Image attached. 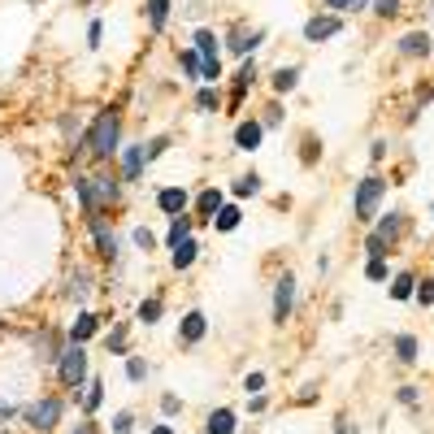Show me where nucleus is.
<instances>
[{"instance_id":"obj_1","label":"nucleus","mask_w":434,"mask_h":434,"mask_svg":"<svg viewBox=\"0 0 434 434\" xmlns=\"http://www.w3.org/2000/svg\"><path fill=\"white\" fill-rule=\"evenodd\" d=\"M118 135H122V118H118V108H104V113L96 118L91 135H87V152L96 161H108L118 152Z\"/></svg>"},{"instance_id":"obj_2","label":"nucleus","mask_w":434,"mask_h":434,"mask_svg":"<svg viewBox=\"0 0 434 434\" xmlns=\"http://www.w3.org/2000/svg\"><path fill=\"white\" fill-rule=\"evenodd\" d=\"M57 373H61V383L70 391H79L87 383V352H83V343H70V348L57 352Z\"/></svg>"},{"instance_id":"obj_3","label":"nucleus","mask_w":434,"mask_h":434,"mask_svg":"<svg viewBox=\"0 0 434 434\" xmlns=\"http://www.w3.org/2000/svg\"><path fill=\"white\" fill-rule=\"evenodd\" d=\"M383 196H387V183L378 178V174H369V178L356 183V217H360V222H373L378 200H383Z\"/></svg>"},{"instance_id":"obj_4","label":"nucleus","mask_w":434,"mask_h":434,"mask_svg":"<svg viewBox=\"0 0 434 434\" xmlns=\"http://www.w3.org/2000/svg\"><path fill=\"white\" fill-rule=\"evenodd\" d=\"M57 421H61V400H57V395L35 400V404L26 408V425H31V430H39V434L57 430Z\"/></svg>"},{"instance_id":"obj_5","label":"nucleus","mask_w":434,"mask_h":434,"mask_svg":"<svg viewBox=\"0 0 434 434\" xmlns=\"http://www.w3.org/2000/svg\"><path fill=\"white\" fill-rule=\"evenodd\" d=\"M87 226H91V239H96V252H100L104 261H113V256H118V235H113V231H108V222H104V217H100V213H91V217H87Z\"/></svg>"},{"instance_id":"obj_6","label":"nucleus","mask_w":434,"mask_h":434,"mask_svg":"<svg viewBox=\"0 0 434 434\" xmlns=\"http://www.w3.org/2000/svg\"><path fill=\"white\" fill-rule=\"evenodd\" d=\"M291 308H296V278H291V274H283V278H278V287H274V321L283 326V321L291 317Z\"/></svg>"},{"instance_id":"obj_7","label":"nucleus","mask_w":434,"mask_h":434,"mask_svg":"<svg viewBox=\"0 0 434 434\" xmlns=\"http://www.w3.org/2000/svg\"><path fill=\"white\" fill-rule=\"evenodd\" d=\"M343 31V18L339 14H330V18H308L304 22V39L308 44H321V39H330V35H339Z\"/></svg>"},{"instance_id":"obj_8","label":"nucleus","mask_w":434,"mask_h":434,"mask_svg":"<svg viewBox=\"0 0 434 434\" xmlns=\"http://www.w3.org/2000/svg\"><path fill=\"white\" fill-rule=\"evenodd\" d=\"M204 330H208V317H204L200 308H191V313L178 321V343H187V348H191V343H200V339H204Z\"/></svg>"},{"instance_id":"obj_9","label":"nucleus","mask_w":434,"mask_h":434,"mask_svg":"<svg viewBox=\"0 0 434 434\" xmlns=\"http://www.w3.org/2000/svg\"><path fill=\"white\" fill-rule=\"evenodd\" d=\"M261 139H265V126H261L256 118H248V122H239V126H235V148H239V152L261 148Z\"/></svg>"},{"instance_id":"obj_10","label":"nucleus","mask_w":434,"mask_h":434,"mask_svg":"<svg viewBox=\"0 0 434 434\" xmlns=\"http://www.w3.org/2000/svg\"><path fill=\"white\" fill-rule=\"evenodd\" d=\"M143 161H148L143 143H135V148H126V152H122V178H126V183H139V174H143Z\"/></svg>"},{"instance_id":"obj_11","label":"nucleus","mask_w":434,"mask_h":434,"mask_svg":"<svg viewBox=\"0 0 434 434\" xmlns=\"http://www.w3.org/2000/svg\"><path fill=\"white\" fill-rule=\"evenodd\" d=\"M156 208H161V213H170V217H178V213L187 208V191H183V187H166V191H156Z\"/></svg>"},{"instance_id":"obj_12","label":"nucleus","mask_w":434,"mask_h":434,"mask_svg":"<svg viewBox=\"0 0 434 434\" xmlns=\"http://www.w3.org/2000/svg\"><path fill=\"white\" fill-rule=\"evenodd\" d=\"M74 191H79V204L87 208V217H91V213H100V196H96V178L79 174V178H74Z\"/></svg>"},{"instance_id":"obj_13","label":"nucleus","mask_w":434,"mask_h":434,"mask_svg":"<svg viewBox=\"0 0 434 434\" xmlns=\"http://www.w3.org/2000/svg\"><path fill=\"white\" fill-rule=\"evenodd\" d=\"M400 52H404V57H430V35L425 31H408L400 39Z\"/></svg>"},{"instance_id":"obj_14","label":"nucleus","mask_w":434,"mask_h":434,"mask_svg":"<svg viewBox=\"0 0 434 434\" xmlns=\"http://www.w3.org/2000/svg\"><path fill=\"white\" fill-rule=\"evenodd\" d=\"M404 226H408V222H404V213H391V217H387V222H383V226H378V231H373V239H383V243L391 248V243H395V239L404 235Z\"/></svg>"},{"instance_id":"obj_15","label":"nucleus","mask_w":434,"mask_h":434,"mask_svg":"<svg viewBox=\"0 0 434 434\" xmlns=\"http://www.w3.org/2000/svg\"><path fill=\"white\" fill-rule=\"evenodd\" d=\"M204 430L208 434H235V413L231 408H213L208 421H204Z\"/></svg>"},{"instance_id":"obj_16","label":"nucleus","mask_w":434,"mask_h":434,"mask_svg":"<svg viewBox=\"0 0 434 434\" xmlns=\"http://www.w3.org/2000/svg\"><path fill=\"white\" fill-rule=\"evenodd\" d=\"M261 39H265V31H252V35H248L243 26H235V35H231V52H239V57H248V52H252V48L261 44Z\"/></svg>"},{"instance_id":"obj_17","label":"nucleus","mask_w":434,"mask_h":434,"mask_svg":"<svg viewBox=\"0 0 434 434\" xmlns=\"http://www.w3.org/2000/svg\"><path fill=\"white\" fill-rule=\"evenodd\" d=\"M148 5V26L152 31H166V22H170V0H143Z\"/></svg>"},{"instance_id":"obj_18","label":"nucleus","mask_w":434,"mask_h":434,"mask_svg":"<svg viewBox=\"0 0 434 434\" xmlns=\"http://www.w3.org/2000/svg\"><path fill=\"white\" fill-rule=\"evenodd\" d=\"M196 208H200V217H208V222H213V213L222 208V191H217V187H204V191L196 196Z\"/></svg>"},{"instance_id":"obj_19","label":"nucleus","mask_w":434,"mask_h":434,"mask_svg":"<svg viewBox=\"0 0 434 434\" xmlns=\"http://www.w3.org/2000/svg\"><path fill=\"white\" fill-rule=\"evenodd\" d=\"M96 326H100V321H96L91 313H79V321L70 326V339H74V343H87V339L96 335Z\"/></svg>"},{"instance_id":"obj_20","label":"nucleus","mask_w":434,"mask_h":434,"mask_svg":"<svg viewBox=\"0 0 434 434\" xmlns=\"http://www.w3.org/2000/svg\"><path fill=\"white\" fill-rule=\"evenodd\" d=\"M252 83H256V66H252V61H243V70L235 74V96H231V104H235V108H239V100H243V91H248Z\"/></svg>"},{"instance_id":"obj_21","label":"nucleus","mask_w":434,"mask_h":434,"mask_svg":"<svg viewBox=\"0 0 434 434\" xmlns=\"http://www.w3.org/2000/svg\"><path fill=\"white\" fill-rule=\"evenodd\" d=\"M196 252H200V248H196V239H183V243L174 248L170 265H174V269H191V265H196Z\"/></svg>"},{"instance_id":"obj_22","label":"nucleus","mask_w":434,"mask_h":434,"mask_svg":"<svg viewBox=\"0 0 434 434\" xmlns=\"http://www.w3.org/2000/svg\"><path fill=\"white\" fill-rule=\"evenodd\" d=\"M239 217H243V213H239L235 204H222V208L213 213V226H217V231H235V226H239Z\"/></svg>"},{"instance_id":"obj_23","label":"nucleus","mask_w":434,"mask_h":434,"mask_svg":"<svg viewBox=\"0 0 434 434\" xmlns=\"http://www.w3.org/2000/svg\"><path fill=\"white\" fill-rule=\"evenodd\" d=\"M196 52H200V61H217V35L213 31H196Z\"/></svg>"},{"instance_id":"obj_24","label":"nucleus","mask_w":434,"mask_h":434,"mask_svg":"<svg viewBox=\"0 0 434 434\" xmlns=\"http://www.w3.org/2000/svg\"><path fill=\"white\" fill-rule=\"evenodd\" d=\"M296 83H300V70H296V66L274 70V91H296Z\"/></svg>"},{"instance_id":"obj_25","label":"nucleus","mask_w":434,"mask_h":434,"mask_svg":"<svg viewBox=\"0 0 434 434\" xmlns=\"http://www.w3.org/2000/svg\"><path fill=\"white\" fill-rule=\"evenodd\" d=\"M395 360H400V365H413V360H417V339H413V335H400V339H395Z\"/></svg>"},{"instance_id":"obj_26","label":"nucleus","mask_w":434,"mask_h":434,"mask_svg":"<svg viewBox=\"0 0 434 434\" xmlns=\"http://www.w3.org/2000/svg\"><path fill=\"white\" fill-rule=\"evenodd\" d=\"M183 239H191V217H174V222H170V248H178Z\"/></svg>"},{"instance_id":"obj_27","label":"nucleus","mask_w":434,"mask_h":434,"mask_svg":"<svg viewBox=\"0 0 434 434\" xmlns=\"http://www.w3.org/2000/svg\"><path fill=\"white\" fill-rule=\"evenodd\" d=\"M413 291H417V278H413V274H400V278L391 283V300H413Z\"/></svg>"},{"instance_id":"obj_28","label":"nucleus","mask_w":434,"mask_h":434,"mask_svg":"<svg viewBox=\"0 0 434 434\" xmlns=\"http://www.w3.org/2000/svg\"><path fill=\"white\" fill-rule=\"evenodd\" d=\"M100 404H104V383H100V378H96V383L87 387V395H83V408H87V413H96Z\"/></svg>"},{"instance_id":"obj_29","label":"nucleus","mask_w":434,"mask_h":434,"mask_svg":"<svg viewBox=\"0 0 434 434\" xmlns=\"http://www.w3.org/2000/svg\"><path fill=\"white\" fill-rule=\"evenodd\" d=\"M139 321H143V326L161 321V296H152V300H143V304H139Z\"/></svg>"},{"instance_id":"obj_30","label":"nucleus","mask_w":434,"mask_h":434,"mask_svg":"<svg viewBox=\"0 0 434 434\" xmlns=\"http://www.w3.org/2000/svg\"><path fill=\"white\" fill-rule=\"evenodd\" d=\"M365 278H369V283H383V278H387V256H369Z\"/></svg>"},{"instance_id":"obj_31","label":"nucleus","mask_w":434,"mask_h":434,"mask_svg":"<svg viewBox=\"0 0 434 434\" xmlns=\"http://www.w3.org/2000/svg\"><path fill=\"white\" fill-rule=\"evenodd\" d=\"M200 70H204L200 52H196V48H187V52H183V74H187V79H200Z\"/></svg>"},{"instance_id":"obj_32","label":"nucleus","mask_w":434,"mask_h":434,"mask_svg":"<svg viewBox=\"0 0 434 434\" xmlns=\"http://www.w3.org/2000/svg\"><path fill=\"white\" fill-rule=\"evenodd\" d=\"M96 196H100V200H118V196H122V187H118L113 178H96Z\"/></svg>"},{"instance_id":"obj_33","label":"nucleus","mask_w":434,"mask_h":434,"mask_svg":"<svg viewBox=\"0 0 434 434\" xmlns=\"http://www.w3.org/2000/svg\"><path fill=\"white\" fill-rule=\"evenodd\" d=\"M196 108H200V113H213V108H217V91H213V87H200Z\"/></svg>"},{"instance_id":"obj_34","label":"nucleus","mask_w":434,"mask_h":434,"mask_svg":"<svg viewBox=\"0 0 434 434\" xmlns=\"http://www.w3.org/2000/svg\"><path fill=\"white\" fill-rule=\"evenodd\" d=\"M126 378H131V383H143V378H148V365H143V356H131V360H126Z\"/></svg>"},{"instance_id":"obj_35","label":"nucleus","mask_w":434,"mask_h":434,"mask_svg":"<svg viewBox=\"0 0 434 434\" xmlns=\"http://www.w3.org/2000/svg\"><path fill=\"white\" fill-rule=\"evenodd\" d=\"M256 191H261V178H256V174H243V178L235 183V196H256Z\"/></svg>"},{"instance_id":"obj_36","label":"nucleus","mask_w":434,"mask_h":434,"mask_svg":"<svg viewBox=\"0 0 434 434\" xmlns=\"http://www.w3.org/2000/svg\"><path fill=\"white\" fill-rule=\"evenodd\" d=\"M413 296H417V304H421V308H430V304H434V278L417 283V291H413Z\"/></svg>"},{"instance_id":"obj_37","label":"nucleus","mask_w":434,"mask_h":434,"mask_svg":"<svg viewBox=\"0 0 434 434\" xmlns=\"http://www.w3.org/2000/svg\"><path fill=\"white\" fill-rule=\"evenodd\" d=\"M104 343H108V352H126V326H113V335Z\"/></svg>"},{"instance_id":"obj_38","label":"nucleus","mask_w":434,"mask_h":434,"mask_svg":"<svg viewBox=\"0 0 434 434\" xmlns=\"http://www.w3.org/2000/svg\"><path fill=\"white\" fill-rule=\"evenodd\" d=\"M87 291H91V278H87L83 269H79V274H74V283H70V296H74V300H83Z\"/></svg>"},{"instance_id":"obj_39","label":"nucleus","mask_w":434,"mask_h":434,"mask_svg":"<svg viewBox=\"0 0 434 434\" xmlns=\"http://www.w3.org/2000/svg\"><path fill=\"white\" fill-rule=\"evenodd\" d=\"M373 14L378 18H395L400 14V0H373Z\"/></svg>"},{"instance_id":"obj_40","label":"nucleus","mask_w":434,"mask_h":434,"mask_svg":"<svg viewBox=\"0 0 434 434\" xmlns=\"http://www.w3.org/2000/svg\"><path fill=\"white\" fill-rule=\"evenodd\" d=\"M135 243H139L143 252H152V248H156V235H152L148 226H135Z\"/></svg>"},{"instance_id":"obj_41","label":"nucleus","mask_w":434,"mask_h":434,"mask_svg":"<svg viewBox=\"0 0 434 434\" xmlns=\"http://www.w3.org/2000/svg\"><path fill=\"white\" fill-rule=\"evenodd\" d=\"M261 387H265V373H248V378H243V391H248V395H261Z\"/></svg>"},{"instance_id":"obj_42","label":"nucleus","mask_w":434,"mask_h":434,"mask_svg":"<svg viewBox=\"0 0 434 434\" xmlns=\"http://www.w3.org/2000/svg\"><path fill=\"white\" fill-rule=\"evenodd\" d=\"M131 425H135L131 413H118V417H113V434H131Z\"/></svg>"},{"instance_id":"obj_43","label":"nucleus","mask_w":434,"mask_h":434,"mask_svg":"<svg viewBox=\"0 0 434 434\" xmlns=\"http://www.w3.org/2000/svg\"><path fill=\"white\" fill-rule=\"evenodd\" d=\"M100 39H104V26L91 22V26H87V48H100Z\"/></svg>"},{"instance_id":"obj_44","label":"nucleus","mask_w":434,"mask_h":434,"mask_svg":"<svg viewBox=\"0 0 434 434\" xmlns=\"http://www.w3.org/2000/svg\"><path fill=\"white\" fill-rule=\"evenodd\" d=\"M178 408H183V400H178V395H161V413H170V417H174Z\"/></svg>"},{"instance_id":"obj_45","label":"nucleus","mask_w":434,"mask_h":434,"mask_svg":"<svg viewBox=\"0 0 434 434\" xmlns=\"http://www.w3.org/2000/svg\"><path fill=\"white\" fill-rule=\"evenodd\" d=\"M313 161H317V139L308 135V139H304V166H313Z\"/></svg>"},{"instance_id":"obj_46","label":"nucleus","mask_w":434,"mask_h":434,"mask_svg":"<svg viewBox=\"0 0 434 434\" xmlns=\"http://www.w3.org/2000/svg\"><path fill=\"white\" fill-rule=\"evenodd\" d=\"M278 118H283V113H278V104H274V108H265V122H261V126H278Z\"/></svg>"},{"instance_id":"obj_47","label":"nucleus","mask_w":434,"mask_h":434,"mask_svg":"<svg viewBox=\"0 0 434 434\" xmlns=\"http://www.w3.org/2000/svg\"><path fill=\"white\" fill-rule=\"evenodd\" d=\"M400 404H417V387H404L400 391Z\"/></svg>"},{"instance_id":"obj_48","label":"nucleus","mask_w":434,"mask_h":434,"mask_svg":"<svg viewBox=\"0 0 434 434\" xmlns=\"http://www.w3.org/2000/svg\"><path fill=\"white\" fill-rule=\"evenodd\" d=\"M14 417V404H5V400H0V421H9Z\"/></svg>"},{"instance_id":"obj_49","label":"nucleus","mask_w":434,"mask_h":434,"mask_svg":"<svg viewBox=\"0 0 434 434\" xmlns=\"http://www.w3.org/2000/svg\"><path fill=\"white\" fill-rule=\"evenodd\" d=\"M326 5H330V9H339V14H343V9H348V0H326Z\"/></svg>"},{"instance_id":"obj_50","label":"nucleus","mask_w":434,"mask_h":434,"mask_svg":"<svg viewBox=\"0 0 434 434\" xmlns=\"http://www.w3.org/2000/svg\"><path fill=\"white\" fill-rule=\"evenodd\" d=\"M74 434H96V425H91V421H87V425H79V430H74Z\"/></svg>"},{"instance_id":"obj_51","label":"nucleus","mask_w":434,"mask_h":434,"mask_svg":"<svg viewBox=\"0 0 434 434\" xmlns=\"http://www.w3.org/2000/svg\"><path fill=\"white\" fill-rule=\"evenodd\" d=\"M369 5V0H348V9H365Z\"/></svg>"},{"instance_id":"obj_52","label":"nucleus","mask_w":434,"mask_h":434,"mask_svg":"<svg viewBox=\"0 0 434 434\" xmlns=\"http://www.w3.org/2000/svg\"><path fill=\"white\" fill-rule=\"evenodd\" d=\"M152 434H174V430L170 425H152Z\"/></svg>"}]
</instances>
